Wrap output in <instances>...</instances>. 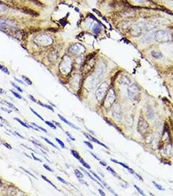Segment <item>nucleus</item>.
I'll list each match as a JSON object with an SVG mask.
<instances>
[{
	"label": "nucleus",
	"mask_w": 173,
	"mask_h": 196,
	"mask_svg": "<svg viewBox=\"0 0 173 196\" xmlns=\"http://www.w3.org/2000/svg\"><path fill=\"white\" fill-rule=\"evenodd\" d=\"M153 37L154 40L158 43H167L172 40L171 34L164 30H158L154 32Z\"/></svg>",
	"instance_id": "1"
},
{
	"label": "nucleus",
	"mask_w": 173,
	"mask_h": 196,
	"mask_svg": "<svg viewBox=\"0 0 173 196\" xmlns=\"http://www.w3.org/2000/svg\"><path fill=\"white\" fill-rule=\"evenodd\" d=\"M60 71L63 74H68L72 69V61L68 56H64L59 65Z\"/></svg>",
	"instance_id": "2"
},
{
	"label": "nucleus",
	"mask_w": 173,
	"mask_h": 196,
	"mask_svg": "<svg viewBox=\"0 0 173 196\" xmlns=\"http://www.w3.org/2000/svg\"><path fill=\"white\" fill-rule=\"evenodd\" d=\"M116 100V93L113 88L108 90L107 94L104 99V106L105 109H110Z\"/></svg>",
	"instance_id": "3"
},
{
	"label": "nucleus",
	"mask_w": 173,
	"mask_h": 196,
	"mask_svg": "<svg viewBox=\"0 0 173 196\" xmlns=\"http://www.w3.org/2000/svg\"><path fill=\"white\" fill-rule=\"evenodd\" d=\"M36 44L41 46H47L53 43V39L46 34H40L34 39Z\"/></svg>",
	"instance_id": "4"
},
{
	"label": "nucleus",
	"mask_w": 173,
	"mask_h": 196,
	"mask_svg": "<svg viewBox=\"0 0 173 196\" xmlns=\"http://www.w3.org/2000/svg\"><path fill=\"white\" fill-rule=\"evenodd\" d=\"M109 90V84L107 82H103L100 85L98 89L96 91L95 95L96 98L98 101H102L104 99L105 96L107 94V92Z\"/></svg>",
	"instance_id": "5"
},
{
	"label": "nucleus",
	"mask_w": 173,
	"mask_h": 196,
	"mask_svg": "<svg viewBox=\"0 0 173 196\" xmlns=\"http://www.w3.org/2000/svg\"><path fill=\"white\" fill-rule=\"evenodd\" d=\"M128 96L133 101H137L140 97V88L136 84H131L127 89Z\"/></svg>",
	"instance_id": "6"
},
{
	"label": "nucleus",
	"mask_w": 173,
	"mask_h": 196,
	"mask_svg": "<svg viewBox=\"0 0 173 196\" xmlns=\"http://www.w3.org/2000/svg\"><path fill=\"white\" fill-rule=\"evenodd\" d=\"M148 124L145 120L143 116L141 115L140 117L139 118L137 124V130L139 133L142 135H145L147 133L148 130Z\"/></svg>",
	"instance_id": "7"
},
{
	"label": "nucleus",
	"mask_w": 173,
	"mask_h": 196,
	"mask_svg": "<svg viewBox=\"0 0 173 196\" xmlns=\"http://www.w3.org/2000/svg\"><path fill=\"white\" fill-rule=\"evenodd\" d=\"M68 52L74 55H80L85 52V48L82 44L74 43L69 47Z\"/></svg>",
	"instance_id": "8"
},
{
	"label": "nucleus",
	"mask_w": 173,
	"mask_h": 196,
	"mask_svg": "<svg viewBox=\"0 0 173 196\" xmlns=\"http://www.w3.org/2000/svg\"><path fill=\"white\" fill-rule=\"evenodd\" d=\"M112 116L117 121H120L122 118V112L121 107L119 104L113 105L112 106Z\"/></svg>",
	"instance_id": "9"
},
{
	"label": "nucleus",
	"mask_w": 173,
	"mask_h": 196,
	"mask_svg": "<svg viewBox=\"0 0 173 196\" xmlns=\"http://www.w3.org/2000/svg\"><path fill=\"white\" fill-rule=\"evenodd\" d=\"M103 75H104V67L100 66L98 67V69H97V71L96 72L94 78L92 79L93 84L96 85V84H98L101 80V79H102Z\"/></svg>",
	"instance_id": "10"
},
{
	"label": "nucleus",
	"mask_w": 173,
	"mask_h": 196,
	"mask_svg": "<svg viewBox=\"0 0 173 196\" xmlns=\"http://www.w3.org/2000/svg\"><path fill=\"white\" fill-rule=\"evenodd\" d=\"M94 60H93V59L91 58L89 59V60H88V62L84 65V67L83 68V72L85 73V74H86L87 73H89V72L91 71V69L94 67Z\"/></svg>",
	"instance_id": "11"
},
{
	"label": "nucleus",
	"mask_w": 173,
	"mask_h": 196,
	"mask_svg": "<svg viewBox=\"0 0 173 196\" xmlns=\"http://www.w3.org/2000/svg\"><path fill=\"white\" fill-rule=\"evenodd\" d=\"M118 82L120 83V84L127 85V86H130V84H132V82L129 79V77L126 75H122L120 76V78L118 80Z\"/></svg>",
	"instance_id": "12"
},
{
	"label": "nucleus",
	"mask_w": 173,
	"mask_h": 196,
	"mask_svg": "<svg viewBox=\"0 0 173 196\" xmlns=\"http://www.w3.org/2000/svg\"><path fill=\"white\" fill-rule=\"evenodd\" d=\"M84 135H85V136H86V137L88 138L90 141H93V142H94V143H97V144H98V145H102V146H104V147L108 149V147H107V146L105 145L104 144H103V143H102L101 142H100L99 141L97 140L96 139H95L94 137H93L91 136V135H89V134H87V133H84Z\"/></svg>",
	"instance_id": "13"
},
{
	"label": "nucleus",
	"mask_w": 173,
	"mask_h": 196,
	"mask_svg": "<svg viewBox=\"0 0 173 196\" xmlns=\"http://www.w3.org/2000/svg\"><path fill=\"white\" fill-rule=\"evenodd\" d=\"M146 116L148 120H152L154 118V112L151 107H148L146 110Z\"/></svg>",
	"instance_id": "14"
},
{
	"label": "nucleus",
	"mask_w": 173,
	"mask_h": 196,
	"mask_svg": "<svg viewBox=\"0 0 173 196\" xmlns=\"http://www.w3.org/2000/svg\"><path fill=\"white\" fill-rule=\"evenodd\" d=\"M58 116H59V118H60V119H61V120H62L63 122H65V123H66V124H67L68 125V126H70V127H73V128H74V129H76V130H79V127H77V126H76L75 125L73 124L72 123L70 122L69 121H68V120H66V119H65V118H64V117H63V116H62L61 115H58Z\"/></svg>",
	"instance_id": "15"
},
{
	"label": "nucleus",
	"mask_w": 173,
	"mask_h": 196,
	"mask_svg": "<svg viewBox=\"0 0 173 196\" xmlns=\"http://www.w3.org/2000/svg\"><path fill=\"white\" fill-rule=\"evenodd\" d=\"M153 32L152 33H149V34H146V35L144 36L143 38V41L144 43H149L150 41H152V39H154L153 37Z\"/></svg>",
	"instance_id": "16"
},
{
	"label": "nucleus",
	"mask_w": 173,
	"mask_h": 196,
	"mask_svg": "<svg viewBox=\"0 0 173 196\" xmlns=\"http://www.w3.org/2000/svg\"><path fill=\"white\" fill-rule=\"evenodd\" d=\"M111 160L112 161H113L114 163H118V164H120V165H121L122 166H123V167H124V168L127 169V170L130 171V173H134V171H133V169H132L131 168H130V167H128L127 166L125 165L124 163H121V162H119L118 161L115 160H114V159H111Z\"/></svg>",
	"instance_id": "17"
},
{
	"label": "nucleus",
	"mask_w": 173,
	"mask_h": 196,
	"mask_svg": "<svg viewBox=\"0 0 173 196\" xmlns=\"http://www.w3.org/2000/svg\"><path fill=\"white\" fill-rule=\"evenodd\" d=\"M151 55L155 59H160L163 57L162 54L160 52H158V51H152Z\"/></svg>",
	"instance_id": "18"
},
{
	"label": "nucleus",
	"mask_w": 173,
	"mask_h": 196,
	"mask_svg": "<svg viewBox=\"0 0 173 196\" xmlns=\"http://www.w3.org/2000/svg\"><path fill=\"white\" fill-rule=\"evenodd\" d=\"M92 31L94 33H98L101 31V26L98 24H95L92 27Z\"/></svg>",
	"instance_id": "19"
},
{
	"label": "nucleus",
	"mask_w": 173,
	"mask_h": 196,
	"mask_svg": "<svg viewBox=\"0 0 173 196\" xmlns=\"http://www.w3.org/2000/svg\"><path fill=\"white\" fill-rule=\"evenodd\" d=\"M80 169H82V171H83V172H84L85 173V174H86V175H88L89 176V177H90V178H91L92 180V181H94V182H96L97 184H99L100 186H101V187H102V188H104V187H103V186H102V184H101V183H100L99 182H98V181H96V179H95V178H93V177H92V176L91 175H90V174H89V173H88V172H87V171H85V170L84 169H83L82 168V167H80Z\"/></svg>",
	"instance_id": "20"
},
{
	"label": "nucleus",
	"mask_w": 173,
	"mask_h": 196,
	"mask_svg": "<svg viewBox=\"0 0 173 196\" xmlns=\"http://www.w3.org/2000/svg\"><path fill=\"white\" fill-rule=\"evenodd\" d=\"M71 154L74 156V157H75L76 159L79 160H81L82 159V158H81V156H80L79 154H78V152H76V151H75V150H71Z\"/></svg>",
	"instance_id": "21"
},
{
	"label": "nucleus",
	"mask_w": 173,
	"mask_h": 196,
	"mask_svg": "<svg viewBox=\"0 0 173 196\" xmlns=\"http://www.w3.org/2000/svg\"><path fill=\"white\" fill-rule=\"evenodd\" d=\"M74 173H75V175L76 176L77 178H83V175L82 174V173H81V171H79V170L77 169H76L74 171Z\"/></svg>",
	"instance_id": "22"
},
{
	"label": "nucleus",
	"mask_w": 173,
	"mask_h": 196,
	"mask_svg": "<svg viewBox=\"0 0 173 196\" xmlns=\"http://www.w3.org/2000/svg\"><path fill=\"white\" fill-rule=\"evenodd\" d=\"M41 177H42V178H43V179H44V181H46V182H48V183L50 184V185H51V186H53V187H54V188H55V189H57V188L56 186H55V185H54V184L52 183V182H51V181H50L49 179H48V178H46V176H44V175H41Z\"/></svg>",
	"instance_id": "23"
},
{
	"label": "nucleus",
	"mask_w": 173,
	"mask_h": 196,
	"mask_svg": "<svg viewBox=\"0 0 173 196\" xmlns=\"http://www.w3.org/2000/svg\"><path fill=\"white\" fill-rule=\"evenodd\" d=\"M14 119L15 120H16V121H18V122L20 123V124L22 125L23 127H27V128H29V126H28V124H27L26 123H24L23 122H22V120H20V119H19V118H14Z\"/></svg>",
	"instance_id": "24"
},
{
	"label": "nucleus",
	"mask_w": 173,
	"mask_h": 196,
	"mask_svg": "<svg viewBox=\"0 0 173 196\" xmlns=\"http://www.w3.org/2000/svg\"><path fill=\"white\" fill-rule=\"evenodd\" d=\"M38 103L40 105H41V106H42V107H46V108H47V109H48L49 110H51L52 112H54V109H53L51 106H50V105H45V104H43V103H41V101H38Z\"/></svg>",
	"instance_id": "25"
},
{
	"label": "nucleus",
	"mask_w": 173,
	"mask_h": 196,
	"mask_svg": "<svg viewBox=\"0 0 173 196\" xmlns=\"http://www.w3.org/2000/svg\"><path fill=\"white\" fill-rule=\"evenodd\" d=\"M107 170H108V171H110V172H111V173L113 175L115 176H116V177H118V178H119V179H120V178L119 176H118L117 175V173H115V171H114V170H113V169L111 168V167H107Z\"/></svg>",
	"instance_id": "26"
},
{
	"label": "nucleus",
	"mask_w": 173,
	"mask_h": 196,
	"mask_svg": "<svg viewBox=\"0 0 173 196\" xmlns=\"http://www.w3.org/2000/svg\"><path fill=\"white\" fill-rule=\"evenodd\" d=\"M42 139H43L44 140H45L46 141V142H47V143H48L49 145H51L52 146H54V148H57V149H58L59 150V148L57 147V146H56L55 145H54V143H52V142H51V141H49L48 139H46V137H42Z\"/></svg>",
	"instance_id": "27"
},
{
	"label": "nucleus",
	"mask_w": 173,
	"mask_h": 196,
	"mask_svg": "<svg viewBox=\"0 0 173 196\" xmlns=\"http://www.w3.org/2000/svg\"><path fill=\"white\" fill-rule=\"evenodd\" d=\"M22 79H23V80L26 82V83L28 84V85H31V84H32V82L31 81L30 79H28L27 76H23V75H22Z\"/></svg>",
	"instance_id": "28"
},
{
	"label": "nucleus",
	"mask_w": 173,
	"mask_h": 196,
	"mask_svg": "<svg viewBox=\"0 0 173 196\" xmlns=\"http://www.w3.org/2000/svg\"><path fill=\"white\" fill-rule=\"evenodd\" d=\"M5 103H6V104L8 106L10 107V108H11V109H14V111H16L18 112V109H16V107L14 106V105H13L12 103H9V102H7V101H5Z\"/></svg>",
	"instance_id": "29"
},
{
	"label": "nucleus",
	"mask_w": 173,
	"mask_h": 196,
	"mask_svg": "<svg viewBox=\"0 0 173 196\" xmlns=\"http://www.w3.org/2000/svg\"><path fill=\"white\" fill-rule=\"evenodd\" d=\"M152 182L153 184H154V185L155 186V188H157L158 190H165V188H164L162 186L158 184H157L156 182Z\"/></svg>",
	"instance_id": "30"
},
{
	"label": "nucleus",
	"mask_w": 173,
	"mask_h": 196,
	"mask_svg": "<svg viewBox=\"0 0 173 196\" xmlns=\"http://www.w3.org/2000/svg\"><path fill=\"white\" fill-rule=\"evenodd\" d=\"M79 161H80V163H82L83 166H84L85 167H86V168L89 169H91V166H89V164H87V163H86V162H85L84 161H83V159H82L81 160H79Z\"/></svg>",
	"instance_id": "31"
},
{
	"label": "nucleus",
	"mask_w": 173,
	"mask_h": 196,
	"mask_svg": "<svg viewBox=\"0 0 173 196\" xmlns=\"http://www.w3.org/2000/svg\"><path fill=\"white\" fill-rule=\"evenodd\" d=\"M45 123H46L48 126H49L50 127H51V128H53L54 130L56 129V126H55L53 123L50 122H49V121H45Z\"/></svg>",
	"instance_id": "32"
},
{
	"label": "nucleus",
	"mask_w": 173,
	"mask_h": 196,
	"mask_svg": "<svg viewBox=\"0 0 173 196\" xmlns=\"http://www.w3.org/2000/svg\"><path fill=\"white\" fill-rule=\"evenodd\" d=\"M55 140H56L57 142V143H58L59 144L61 145V147L63 148H65V146H64V144L63 141H61L60 139H59L58 138H55Z\"/></svg>",
	"instance_id": "33"
},
{
	"label": "nucleus",
	"mask_w": 173,
	"mask_h": 196,
	"mask_svg": "<svg viewBox=\"0 0 173 196\" xmlns=\"http://www.w3.org/2000/svg\"><path fill=\"white\" fill-rule=\"evenodd\" d=\"M30 109H31V111H32V112H33V113H34V114H35V115L36 116H37V117L39 118H40V119H41V120H42V121H44V119H43V118L41 116H40V115H38V113H37V112H35V111H34V110H33V109H31V108H30Z\"/></svg>",
	"instance_id": "34"
},
{
	"label": "nucleus",
	"mask_w": 173,
	"mask_h": 196,
	"mask_svg": "<svg viewBox=\"0 0 173 196\" xmlns=\"http://www.w3.org/2000/svg\"><path fill=\"white\" fill-rule=\"evenodd\" d=\"M32 124L34 125V126H35V127H38V129H39V130H42V131H43L44 132L46 133H48V131H46V130H45V129H44V128H43V127H41V126H38V125H36V124H35V123H32Z\"/></svg>",
	"instance_id": "35"
},
{
	"label": "nucleus",
	"mask_w": 173,
	"mask_h": 196,
	"mask_svg": "<svg viewBox=\"0 0 173 196\" xmlns=\"http://www.w3.org/2000/svg\"><path fill=\"white\" fill-rule=\"evenodd\" d=\"M134 187H135V188H136V190H137L138 191H139V193L141 194V195H143V196H145V194H144V192H143V191L141 190V189L140 188H139L138 186H137L136 185H134Z\"/></svg>",
	"instance_id": "36"
},
{
	"label": "nucleus",
	"mask_w": 173,
	"mask_h": 196,
	"mask_svg": "<svg viewBox=\"0 0 173 196\" xmlns=\"http://www.w3.org/2000/svg\"><path fill=\"white\" fill-rule=\"evenodd\" d=\"M6 10H7V8H6V7L0 3V13L5 12Z\"/></svg>",
	"instance_id": "37"
},
{
	"label": "nucleus",
	"mask_w": 173,
	"mask_h": 196,
	"mask_svg": "<svg viewBox=\"0 0 173 196\" xmlns=\"http://www.w3.org/2000/svg\"><path fill=\"white\" fill-rule=\"evenodd\" d=\"M20 168L22 169V170H23V171H24V172H26V173H27V174H29V175H31V176H33V178H36V177L35 176L33 175V174H32V173H31L30 172H29V171H27V170H26V169H24V168H23L22 167H20Z\"/></svg>",
	"instance_id": "38"
},
{
	"label": "nucleus",
	"mask_w": 173,
	"mask_h": 196,
	"mask_svg": "<svg viewBox=\"0 0 173 196\" xmlns=\"http://www.w3.org/2000/svg\"><path fill=\"white\" fill-rule=\"evenodd\" d=\"M31 141V142H32V143H33V144H34V145H35L36 146H40V147H42V148H44V146L42 145H41V143H39L38 142V141Z\"/></svg>",
	"instance_id": "39"
},
{
	"label": "nucleus",
	"mask_w": 173,
	"mask_h": 196,
	"mask_svg": "<svg viewBox=\"0 0 173 196\" xmlns=\"http://www.w3.org/2000/svg\"><path fill=\"white\" fill-rule=\"evenodd\" d=\"M11 92L13 93V95H14L16 97H17V98H18V99H22V96H21L20 94H18V93H16V92H14L13 90H11Z\"/></svg>",
	"instance_id": "40"
},
{
	"label": "nucleus",
	"mask_w": 173,
	"mask_h": 196,
	"mask_svg": "<svg viewBox=\"0 0 173 196\" xmlns=\"http://www.w3.org/2000/svg\"><path fill=\"white\" fill-rule=\"evenodd\" d=\"M57 179H58L59 181H60V182H61L62 183L64 184H68V182H66V181H64V180L63 178H61L60 176H57Z\"/></svg>",
	"instance_id": "41"
},
{
	"label": "nucleus",
	"mask_w": 173,
	"mask_h": 196,
	"mask_svg": "<svg viewBox=\"0 0 173 196\" xmlns=\"http://www.w3.org/2000/svg\"><path fill=\"white\" fill-rule=\"evenodd\" d=\"M11 84H12V85H13V86L15 88H16V89L18 90V91H19V92H23V91H22V90L21 89V88H20V87L18 86L17 85H16V84H14V83H13V82H11Z\"/></svg>",
	"instance_id": "42"
},
{
	"label": "nucleus",
	"mask_w": 173,
	"mask_h": 196,
	"mask_svg": "<svg viewBox=\"0 0 173 196\" xmlns=\"http://www.w3.org/2000/svg\"><path fill=\"white\" fill-rule=\"evenodd\" d=\"M1 71H2L3 72H4L5 73L7 74V75H9V74H10V73H9V71L8 69L7 68V67H3L2 69H1Z\"/></svg>",
	"instance_id": "43"
},
{
	"label": "nucleus",
	"mask_w": 173,
	"mask_h": 196,
	"mask_svg": "<svg viewBox=\"0 0 173 196\" xmlns=\"http://www.w3.org/2000/svg\"><path fill=\"white\" fill-rule=\"evenodd\" d=\"M91 173L92 174V175H94V176H95V177H96V178L97 179H98V181H100V182H102H102H103V181H102V179H101V178H100L99 176H98L97 175H96V173H94V172H92V171H91Z\"/></svg>",
	"instance_id": "44"
},
{
	"label": "nucleus",
	"mask_w": 173,
	"mask_h": 196,
	"mask_svg": "<svg viewBox=\"0 0 173 196\" xmlns=\"http://www.w3.org/2000/svg\"><path fill=\"white\" fill-rule=\"evenodd\" d=\"M44 168L46 169H47L48 171H50V172H54V170H53V169H51L48 166H47V165H46V164H44Z\"/></svg>",
	"instance_id": "45"
},
{
	"label": "nucleus",
	"mask_w": 173,
	"mask_h": 196,
	"mask_svg": "<svg viewBox=\"0 0 173 196\" xmlns=\"http://www.w3.org/2000/svg\"><path fill=\"white\" fill-rule=\"evenodd\" d=\"M84 143L85 144H86V145L88 146L91 149H93V146H92V145L91 143H89V142H87V141H84Z\"/></svg>",
	"instance_id": "46"
},
{
	"label": "nucleus",
	"mask_w": 173,
	"mask_h": 196,
	"mask_svg": "<svg viewBox=\"0 0 173 196\" xmlns=\"http://www.w3.org/2000/svg\"><path fill=\"white\" fill-rule=\"evenodd\" d=\"M66 135H68V137L70 138V139L71 140H72V141H75V140H76V139H75V138L73 137L72 136V135H71V134H70V133H69V132H67V131H66Z\"/></svg>",
	"instance_id": "47"
},
{
	"label": "nucleus",
	"mask_w": 173,
	"mask_h": 196,
	"mask_svg": "<svg viewBox=\"0 0 173 196\" xmlns=\"http://www.w3.org/2000/svg\"><path fill=\"white\" fill-rule=\"evenodd\" d=\"M3 145L5 146H6V147L7 148H9V149H10V150L12 149V147H11V146H10V145H9L8 143H3Z\"/></svg>",
	"instance_id": "48"
},
{
	"label": "nucleus",
	"mask_w": 173,
	"mask_h": 196,
	"mask_svg": "<svg viewBox=\"0 0 173 196\" xmlns=\"http://www.w3.org/2000/svg\"><path fill=\"white\" fill-rule=\"evenodd\" d=\"M29 97L30 98L32 101H33V102H35V103H36V100L35 99V97H33V95H29Z\"/></svg>",
	"instance_id": "49"
},
{
	"label": "nucleus",
	"mask_w": 173,
	"mask_h": 196,
	"mask_svg": "<svg viewBox=\"0 0 173 196\" xmlns=\"http://www.w3.org/2000/svg\"><path fill=\"white\" fill-rule=\"evenodd\" d=\"M32 156H33V159H34L35 160L38 161H41V162H42V160H40L39 158H36V157H35V155H34L33 154H32Z\"/></svg>",
	"instance_id": "50"
},
{
	"label": "nucleus",
	"mask_w": 173,
	"mask_h": 196,
	"mask_svg": "<svg viewBox=\"0 0 173 196\" xmlns=\"http://www.w3.org/2000/svg\"><path fill=\"white\" fill-rule=\"evenodd\" d=\"M98 191H99L100 194V195H101V196H105V193H104V191H102V190H100V189H99V190H98Z\"/></svg>",
	"instance_id": "51"
},
{
	"label": "nucleus",
	"mask_w": 173,
	"mask_h": 196,
	"mask_svg": "<svg viewBox=\"0 0 173 196\" xmlns=\"http://www.w3.org/2000/svg\"><path fill=\"white\" fill-rule=\"evenodd\" d=\"M14 79H15L16 80V81L17 82H19V83H20V84H23V85H24V83H23V81H22V80H19V79H17V78H14Z\"/></svg>",
	"instance_id": "52"
},
{
	"label": "nucleus",
	"mask_w": 173,
	"mask_h": 196,
	"mask_svg": "<svg viewBox=\"0 0 173 196\" xmlns=\"http://www.w3.org/2000/svg\"><path fill=\"white\" fill-rule=\"evenodd\" d=\"M79 181H80V182H82V184H85V185H86V186H89V185H88V184H86V182H85V181H82V180H81V178H79Z\"/></svg>",
	"instance_id": "53"
},
{
	"label": "nucleus",
	"mask_w": 173,
	"mask_h": 196,
	"mask_svg": "<svg viewBox=\"0 0 173 196\" xmlns=\"http://www.w3.org/2000/svg\"><path fill=\"white\" fill-rule=\"evenodd\" d=\"M1 109H2L3 111H6V112H9V113H10V112H12V111H8L7 109H5V108H3V107H1Z\"/></svg>",
	"instance_id": "54"
},
{
	"label": "nucleus",
	"mask_w": 173,
	"mask_h": 196,
	"mask_svg": "<svg viewBox=\"0 0 173 196\" xmlns=\"http://www.w3.org/2000/svg\"><path fill=\"white\" fill-rule=\"evenodd\" d=\"M100 164H102V166H107V163H105V162H104V161H100Z\"/></svg>",
	"instance_id": "55"
},
{
	"label": "nucleus",
	"mask_w": 173,
	"mask_h": 196,
	"mask_svg": "<svg viewBox=\"0 0 173 196\" xmlns=\"http://www.w3.org/2000/svg\"><path fill=\"white\" fill-rule=\"evenodd\" d=\"M0 118H1V120H2V122H5V124H7V125H8V122H7V121H6V120H5L4 118H3L1 117V116H0Z\"/></svg>",
	"instance_id": "56"
},
{
	"label": "nucleus",
	"mask_w": 173,
	"mask_h": 196,
	"mask_svg": "<svg viewBox=\"0 0 173 196\" xmlns=\"http://www.w3.org/2000/svg\"><path fill=\"white\" fill-rule=\"evenodd\" d=\"M54 123H55V124H56V126H57L58 127H60L61 129H63V128H62V127H61V124H60L59 123V122H55V121H54Z\"/></svg>",
	"instance_id": "57"
},
{
	"label": "nucleus",
	"mask_w": 173,
	"mask_h": 196,
	"mask_svg": "<svg viewBox=\"0 0 173 196\" xmlns=\"http://www.w3.org/2000/svg\"><path fill=\"white\" fill-rule=\"evenodd\" d=\"M14 133H15V134H16V135H18V136H19L20 137L22 138V139H24V137H23V136H22V135H21L20 134H19V133H18V132H14Z\"/></svg>",
	"instance_id": "58"
},
{
	"label": "nucleus",
	"mask_w": 173,
	"mask_h": 196,
	"mask_svg": "<svg viewBox=\"0 0 173 196\" xmlns=\"http://www.w3.org/2000/svg\"><path fill=\"white\" fill-rule=\"evenodd\" d=\"M91 154L93 156H94V158H96V160H100V159H99V158H98V157H97V156H96V155H94V154H93V153H92V152H91Z\"/></svg>",
	"instance_id": "59"
},
{
	"label": "nucleus",
	"mask_w": 173,
	"mask_h": 196,
	"mask_svg": "<svg viewBox=\"0 0 173 196\" xmlns=\"http://www.w3.org/2000/svg\"><path fill=\"white\" fill-rule=\"evenodd\" d=\"M3 126L1 124H0V127H3Z\"/></svg>",
	"instance_id": "60"
}]
</instances>
